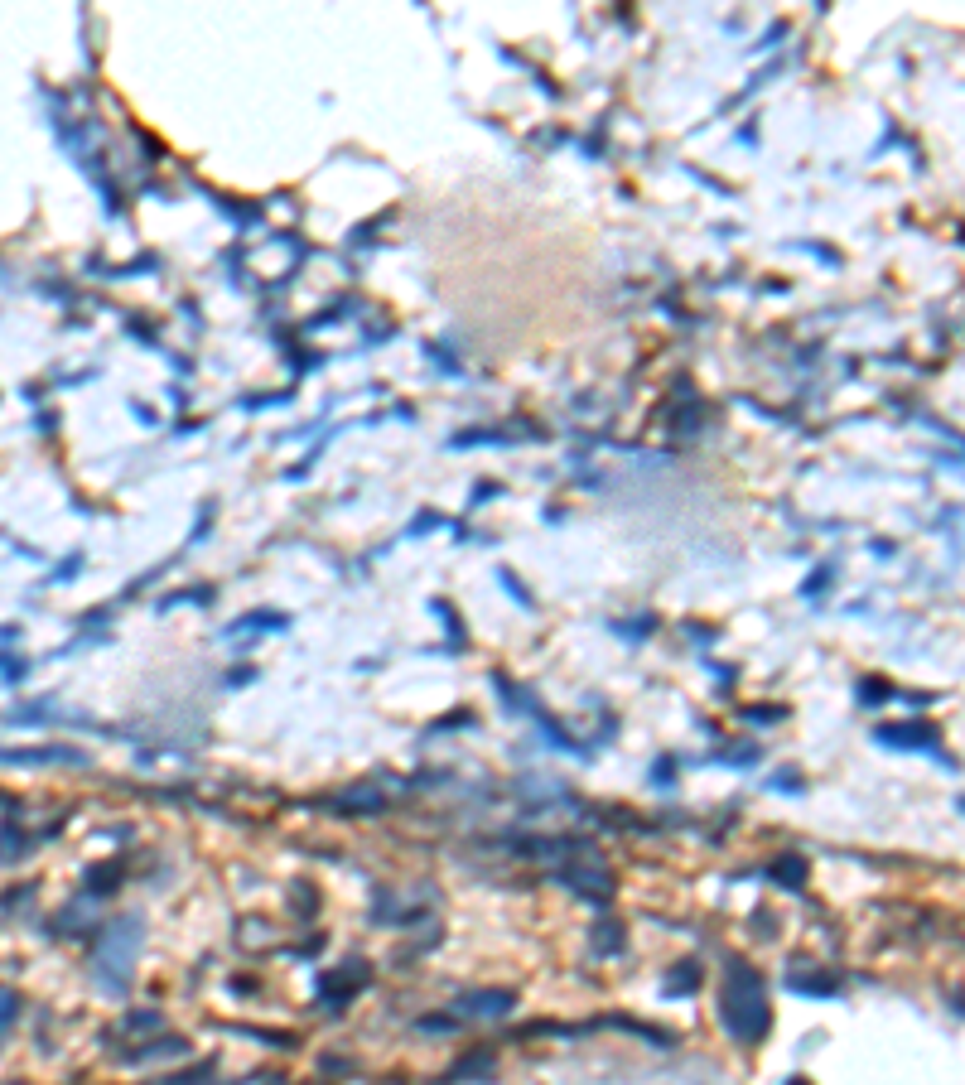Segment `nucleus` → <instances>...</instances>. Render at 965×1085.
<instances>
[{
  "label": "nucleus",
  "instance_id": "obj_5",
  "mask_svg": "<svg viewBox=\"0 0 965 1085\" xmlns=\"http://www.w3.org/2000/svg\"><path fill=\"white\" fill-rule=\"evenodd\" d=\"M87 912H92V897H73V902H68L63 912H58V922H54V926H63V936H83Z\"/></svg>",
  "mask_w": 965,
  "mask_h": 1085
},
{
  "label": "nucleus",
  "instance_id": "obj_2",
  "mask_svg": "<svg viewBox=\"0 0 965 1085\" xmlns=\"http://www.w3.org/2000/svg\"><path fill=\"white\" fill-rule=\"evenodd\" d=\"M140 946V917H121L116 926H107L97 936V960H92V975H102V989L107 994H121L126 989V965H131V950Z\"/></svg>",
  "mask_w": 965,
  "mask_h": 1085
},
{
  "label": "nucleus",
  "instance_id": "obj_6",
  "mask_svg": "<svg viewBox=\"0 0 965 1085\" xmlns=\"http://www.w3.org/2000/svg\"><path fill=\"white\" fill-rule=\"evenodd\" d=\"M15 1018H20V994H15L10 984H0V1032L10 1028Z\"/></svg>",
  "mask_w": 965,
  "mask_h": 1085
},
{
  "label": "nucleus",
  "instance_id": "obj_1",
  "mask_svg": "<svg viewBox=\"0 0 965 1085\" xmlns=\"http://www.w3.org/2000/svg\"><path fill=\"white\" fill-rule=\"evenodd\" d=\"M719 1023L739 1042H758L768 1032V999L763 984L748 965H729L724 970V989H719Z\"/></svg>",
  "mask_w": 965,
  "mask_h": 1085
},
{
  "label": "nucleus",
  "instance_id": "obj_8",
  "mask_svg": "<svg viewBox=\"0 0 965 1085\" xmlns=\"http://www.w3.org/2000/svg\"><path fill=\"white\" fill-rule=\"evenodd\" d=\"M787 1085H806V1081H787Z\"/></svg>",
  "mask_w": 965,
  "mask_h": 1085
},
{
  "label": "nucleus",
  "instance_id": "obj_7",
  "mask_svg": "<svg viewBox=\"0 0 965 1085\" xmlns=\"http://www.w3.org/2000/svg\"><path fill=\"white\" fill-rule=\"evenodd\" d=\"M145 1028H160V1013H131L126 1018V1032H145Z\"/></svg>",
  "mask_w": 965,
  "mask_h": 1085
},
{
  "label": "nucleus",
  "instance_id": "obj_4",
  "mask_svg": "<svg viewBox=\"0 0 965 1085\" xmlns=\"http://www.w3.org/2000/svg\"><path fill=\"white\" fill-rule=\"evenodd\" d=\"M512 1004H517L512 989H488V994H464L459 999V1008L469 1018H502V1013H512Z\"/></svg>",
  "mask_w": 965,
  "mask_h": 1085
},
{
  "label": "nucleus",
  "instance_id": "obj_3",
  "mask_svg": "<svg viewBox=\"0 0 965 1085\" xmlns=\"http://www.w3.org/2000/svg\"><path fill=\"white\" fill-rule=\"evenodd\" d=\"M0 762H10V767H39V762H87V753L78 748H0Z\"/></svg>",
  "mask_w": 965,
  "mask_h": 1085
}]
</instances>
